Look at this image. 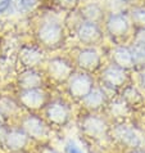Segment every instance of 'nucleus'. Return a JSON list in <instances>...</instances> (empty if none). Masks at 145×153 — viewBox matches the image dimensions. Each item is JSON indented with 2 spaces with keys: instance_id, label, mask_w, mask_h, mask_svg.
Here are the masks:
<instances>
[{
  "instance_id": "35",
  "label": "nucleus",
  "mask_w": 145,
  "mask_h": 153,
  "mask_svg": "<svg viewBox=\"0 0 145 153\" xmlns=\"http://www.w3.org/2000/svg\"><path fill=\"white\" fill-rule=\"evenodd\" d=\"M16 153H24V152H16Z\"/></svg>"
},
{
  "instance_id": "5",
  "label": "nucleus",
  "mask_w": 145,
  "mask_h": 153,
  "mask_svg": "<svg viewBox=\"0 0 145 153\" xmlns=\"http://www.w3.org/2000/svg\"><path fill=\"white\" fill-rule=\"evenodd\" d=\"M37 37L41 44L48 49L54 50L64 44V31L57 22L42 23L37 31Z\"/></svg>"
},
{
  "instance_id": "28",
  "label": "nucleus",
  "mask_w": 145,
  "mask_h": 153,
  "mask_svg": "<svg viewBox=\"0 0 145 153\" xmlns=\"http://www.w3.org/2000/svg\"><path fill=\"white\" fill-rule=\"evenodd\" d=\"M8 127L4 124H0V146H4V140H5V137L8 134Z\"/></svg>"
},
{
  "instance_id": "20",
  "label": "nucleus",
  "mask_w": 145,
  "mask_h": 153,
  "mask_svg": "<svg viewBox=\"0 0 145 153\" xmlns=\"http://www.w3.org/2000/svg\"><path fill=\"white\" fill-rule=\"evenodd\" d=\"M41 54L35 49H26L22 52V61L26 63L27 66H35L40 62Z\"/></svg>"
},
{
  "instance_id": "31",
  "label": "nucleus",
  "mask_w": 145,
  "mask_h": 153,
  "mask_svg": "<svg viewBox=\"0 0 145 153\" xmlns=\"http://www.w3.org/2000/svg\"><path fill=\"white\" fill-rule=\"evenodd\" d=\"M126 153H145L144 148H135V149H129Z\"/></svg>"
},
{
  "instance_id": "1",
  "label": "nucleus",
  "mask_w": 145,
  "mask_h": 153,
  "mask_svg": "<svg viewBox=\"0 0 145 153\" xmlns=\"http://www.w3.org/2000/svg\"><path fill=\"white\" fill-rule=\"evenodd\" d=\"M78 127L81 134L85 138L98 142V140L104 139L109 134L110 127L105 118L98 116V114H86L80 120Z\"/></svg>"
},
{
  "instance_id": "32",
  "label": "nucleus",
  "mask_w": 145,
  "mask_h": 153,
  "mask_svg": "<svg viewBox=\"0 0 145 153\" xmlns=\"http://www.w3.org/2000/svg\"><path fill=\"white\" fill-rule=\"evenodd\" d=\"M140 84H141V86L145 89V68L141 74H140Z\"/></svg>"
},
{
  "instance_id": "2",
  "label": "nucleus",
  "mask_w": 145,
  "mask_h": 153,
  "mask_svg": "<svg viewBox=\"0 0 145 153\" xmlns=\"http://www.w3.org/2000/svg\"><path fill=\"white\" fill-rule=\"evenodd\" d=\"M19 129L28 137L30 140L42 142L49 137V125L44 118L33 113H28L21 118Z\"/></svg>"
},
{
  "instance_id": "22",
  "label": "nucleus",
  "mask_w": 145,
  "mask_h": 153,
  "mask_svg": "<svg viewBox=\"0 0 145 153\" xmlns=\"http://www.w3.org/2000/svg\"><path fill=\"white\" fill-rule=\"evenodd\" d=\"M131 19L135 26L145 28V8H135L131 12Z\"/></svg>"
},
{
  "instance_id": "29",
  "label": "nucleus",
  "mask_w": 145,
  "mask_h": 153,
  "mask_svg": "<svg viewBox=\"0 0 145 153\" xmlns=\"http://www.w3.org/2000/svg\"><path fill=\"white\" fill-rule=\"evenodd\" d=\"M19 1H21V5L23 7V9H30V8L35 5L36 0H19Z\"/></svg>"
},
{
  "instance_id": "11",
  "label": "nucleus",
  "mask_w": 145,
  "mask_h": 153,
  "mask_svg": "<svg viewBox=\"0 0 145 153\" xmlns=\"http://www.w3.org/2000/svg\"><path fill=\"white\" fill-rule=\"evenodd\" d=\"M107 32L114 39H121L130 31V22L123 14H110L105 22Z\"/></svg>"
},
{
  "instance_id": "16",
  "label": "nucleus",
  "mask_w": 145,
  "mask_h": 153,
  "mask_svg": "<svg viewBox=\"0 0 145 153\" xmlns=\"http://www.w3.org/2000/svg\"><path fill=\"white\" fill-rule=\"evenodd\" d=\"M18 84L21 90H30V89H41L42 79L37 72L30 70L21 74L18 79Z\"/></svg>"
},
{
  "instance_id": "8",
  "label": "nucleus",
  "mask_w": 145,
  "mask_h": 153,
  "mask_svg": "<svg viewBox=\"0 0 145 153\" xmlns=\"http://www.w3.org/2000/svg\"><path fill=\"white\" fill-rule=\"evenodd\" d=\"M100 80H101V84L105 88H109L112 90H117V89L123 88L126 85L127 75L125 70L119 68V67L114 65H110L103 70Z\"/></svg>"
},
{
  "instance_id": "27",
  "label": "nucleus",
  "mask_w": 145,
  "mask_h": 153,
  "mask_svg": "<svg viewBox=\"0 0 145 153\" xmlns=\"http://www.w3.org/2000/svg\"><path fill=\"white\" fill-rule=\"evenodd\" d=\"M37 153H62L61 151H58L57 148H54L52 146H48V144H44V146L40 147V149Z\"/></svg>"
},
{
  "instance_id": "25",
  "label": "nucleus",
  "mask_w": 145,
  "mask_h": 153,
  "mask_svg": "<svg viewBox=\"0 0 145 153\" xmlns=\"http://www.w3.org/2000/svg\"><path fill=\"white\" fill-rule=\"evenodd\" d=\"M135 45H140L145 48V28H139L135 36Z\"/></svg>"
},
{
  "instance_id": "7",
  "label": "nucleus",
  "mask_w": 145,
  "mask_h": 153,
  "mask_svg": "<svg viewBox=\"0 0 145 153\" xmlns=\"http://www.w3.org/2000/svg\"><path fill=\"white\" fill-rule=\"evenodd\" d=\"M48 103V97L41 89L21 90L18 94V104L31 112H36L45 108Z\"/></svg>"
},
{
  "instance_id": "18",
  "label": "nucleus",
  "mask_w": 145,
  "mask_h": 153,
  "mask_svg": "<svg viewBox=\"0 0 145 153\" xmlns=\"http://www.w3.org/2000/svg\"><path fill=\"white\" fill-rule=\"evenodd\" d=\"M81 16L85 18V22L98 23L103 18V9L98 4H87L81 9Z\"/></svg>"
},
{
  "instance_id": "21",
  "label": "nucleus",
  "mask_w": 145,
  "mask_h": 153,
  "mask_svg": "<svg viewBox=\"0 0 145 153\" xmlns=\"http://www.w3.org/2000/svg\"><path fill=\"white\" fill-rule=\"evenodd\" d=\"M129 105H127L125 102L122 99L113 102L112 105H110V112H112L113 116H117V117H123L126 116L127 112H129Z\"/></svg>"
},
{
  "instance_id": "23",
  "label": "nucleus",
  "mask_w": 145,
  "mask_h": 153,
  "mask_svg": "<svg viewBox=\"0 0 145 153\" xmlns=\"http://www.w3.org/2000/svg\"><path fill=\"white\" fill-rule=\"evenodd\" d=\"M130 50H131L135 65H145V48L144 46L134 45Z\"/></svg>"
},
{
  "instance_id": "34",
  "label": "nucleus",
  "mask_w": 145,
  "mask_h": 153,
  "mask_svg": "<svg viewBox=\"0 0 145 153\" xmlns=\"http://www.w3.org/2000/svg\"><path fill=\"white\" fill-rule=\"evenodd\" d=\"M119 1H122V3H132V1H135V0H119Z\"/></svg>"
},
{
  "instance_id": "6",
  "label": "nucleus",
  "mask_w": 145,
  "mask_h": 153,
  "mask_svg": "<svg viewBox=\"0 0 145 153\" xmlns=\"http://www.w3.org/2000/svg\"><path fill=\"white\" fill-rule=\"evenodd\" d=\"M94 89V79L87 74H75L67 81V91L75 100H82Z\"/></svg>"
},
{
  "instance_id": "14",
  "label": "nucleus",
  "mask_w": 145,
  "mask_h": 153,
  "mask_svg": "<svg viewBox=\"0 0 145 153\" xmlns=\"http://www.w3.org/2000/svg\"><path fill=\"white\" fill-rule=\"evenodd\" d=\"M81 102H82L84 107L90 112H96L108 103V97H107L104 90L99 88H94Z\"/></svg>"
},
{
  "instance_id": "15",
  "label": "nucleus",
  "mask_w": 145,
  "mask_h": 153,
  "mask_svg": "<svg viewBox=\"0 0 145 153\" xmlns=\"http://www.w3.org/2000/svg\"><path fill=\"white\" fill-rule=\"evenodd\" d=\"M112 61L114 66H117L125 71L130 70L135 66L131 50L130 48H126V46H116L112 50Z\"/></svg>"
},
{
  "instance_id": "33",
  "label": "nucleus",
  "mask_w": 145,
  "mask_h": 153,
  "mask_svg": "<svg viewBox=\"0 0 145 153\" xmlns=\"http://www.w3.org/2000/svg\"><path fill=\"white\" fill-rule=\"evenodd\" d=\"M4 120H5V118L3 117V114L0 113V124H4Z\"/></svg>"
},
{
  "instance_id": "24",
  "label": "nucleus",
  "mask_w": 145,
  "mask_h": 153,
  "mask_svg": "<svg viewBox=\"0 0 145 153\" xmlns=\"http://www.w3.org/2000/svg\"><path fill=\"white\" fill-rule=\"evenodd\" d=\"M64 153H84L82 149L72 140H68L64 146Z\"/></svg>"
},
{
  "instance_id": "12",
  "label": "nucleus",
  "mask_w": 145,
  "mask_h": 153,
  "mask_svg": "<svg viewBox=\"0 0 145 153\" xmlns=\"http://www.w3.org/2000/svg\"><path fill=\"white\" fill-rule=\"evenodd\" d=\"M77 36L81 42L85 45H96L103 40V33L96 23L84 22L80 25L77 30Z\"/></svg>"
},
{
  "instance_id": "13",
  "label": "nucleus",
  "mask_w": 145,
  "mask_h": 153,
  "mask_svg": "<svg viewBox=\"0 0 145 153\" xmlns=\"http://www.w3.org/2000/svg\"><path fill=\"white\" fill-rule=\"evenodd\" d=\"M100 63H101V59L99 53L92 48L82 49L77 56L78 67L86 72H94L98 68H100Z\"/></svg>"
},
{
  "instance_id": "10",
  "label": "nucleus",
  "mask_w": 145,
  "mask_h": 153,
  "mask_svg": "<svg viewBox=\"0 0 145 153\" xmlns=\"http://www.w3.org/2000/svg\"><path fill=\"white\" fill-rule=\"evenodd\" d=\"M30 143V139L19 127L9 129L4 140V148H7L10 153L16 152H24Z\"/></svg>"
},
{
  "instance_id": "3",
  "label": "nucleus",
  "mask_w": 145,
  "mask_h": 153,
  "mask_svg": "<svg viewBox=\"0 0 145 153\" xmlns=\"http://www.w3.org/2000/svg\"><path fill=\"white\" fill-rule=\"evenodd\" d=\"M45 121L50 126L63 127L71 120V107L67 102L62 99H54L46 104Z\"/></svg>"
},
{
  "instance_id": "26",
  "label": "nucleus",
  "mask_w": 145,
  "mask_h": 153,
  "mask_svg": "<svg viewBox=\"0 0 145 153\" xmlns=\"http://www.w3.org/2000/svg\"><path fill=\"white\" fill-rule=\"evenodd\" d=\"M57 3L64 9H73L78 4V0H57Z\"/></svg>"
},
{
  "instance_id": "17",
  "label": "nucleus",
  "mask_w": 145,
  "mask_h": 153,
  "mask_svg": "<svg viewBox=\"0 0 145 153\" xmlns=\"http://www.w3.org/2000/svg\"><path fill=\"white\" fill-rule=\"evenodd\" d=\"M19 108L21 105L14 99H12L9 97H0V113L3 114L4 118L16 116Z\"/></svg>"
},
{
  "instance_id": "4",
  "label": "nucleus",
  "mask_w": 145,
  "mask_h": 153,
  "mask_svg": "<svg viewBox=\"0 0 145 153\" xmlns=\"http://www.w3.org/2000/svg\"><path fill=\"white\" fill-rule=\"evenodd\" d=\"M109 133L112 134L113 139L119 146L125 147L127 149H135V148L143 147L144 139L141 134L132 126H129L126 124H118L112 127Z\"/></svg>"
},
{
  "instance_id": "30",
  "label": "nucleus",
  "mask_w": 145,
  "mask_h": 153,
  "mask_svg": "<svg viewBox=\"0 0 145 153\" xmlns=\"http://www.w3.org/2000/svg\"><path fill=\"white\" fill-rule=\"evenodd\" d=\"M12 0H0V13H4L9 8Z\"/></svg>"
},
{
  "instance_id": "19",
  "label": "nucleus",
  "mask_w": 145,
  "mask_h": 153,
  "mask_svg": "<svg viewBox=\"0 0 145 153\" xmlns=\"http://www.w3.org/2000/svg\"><path fill=\"white\" fill-rule=\"evenodd\" d=\"M121 99L130 107V105H136V104L141 103L143 97H141V94H140L139 90L136 88H134V86H125L123 88V91H122V98Z\"/></svg>"
},
{
  "instance_id": "9",
  "label": "nucleus",
  "mask_w": 145,
  "mask_h": 153,
  "mask_svg": "<svg viewBox=\"0 0 145 153\" xmlns=\"http://www.w3.org/2000/svg\"><path fill=\"white\" fill-rule=\"evenodd\" d=\"M48 74L50 79H53L54 81L61 84V82H66L71 79L72 74H73V68L66 59L54 58L52 61H49Z\"/></svg>"
}]
</instances>
